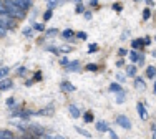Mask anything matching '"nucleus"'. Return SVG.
Instances as JSON below:
<instances>
[{
    "label": "nucleus",
    "instance_id": "f257e3e1",
    "mask_svg": "<svg viewBox=\"0 0 156 139\" xmlns=\"http://www.w3.org/2000/svg\"><path fill=\"white\" fill-rule=\"evenodd\" d=\"M0 12H7L10 17L18 18V20L25 18V10L17 5L15 0H3L2 5H0Z\"/></svg>",
    "mask_w": 156,
    "mask_h": 139
},
{
    "label": "nucleus",
    "instance_id": "f03ea898",
    "mask_svg": "<svg viewBox=\"0 0 156 139\" xmlns=\"http://www.w3.org/2000/svg\"><path fill=\"white\" fill-rule=\"evenodd\" d=\"M13 27V17H10L7 12H0V35H5L9 28Z\"/></svg>",
    "mask_w": 156,
    "mask_h": 139
},
{
    "label": "nucleus",
    "instance_id": "7ed1b4c3",
    "mask_svg": "<svg viewBox=\"0 0 156 139\" xmlns=\"http://www.w3.org/2000/svg\"><path fill=\"white\" fill-rule=\"evenodd\" d=\"M116 123L120 124L121 127H125V129H131V121H129V119L126 118L125 114H118V118H116Z\"/></svg>",
    "mask_w": 156,
    "mask_h": 139
},
{
    "label": "nucleus",
    "instance_id": "20e7f679",
    "mask_svg": "<svg viewBox=\"0 0 156 139\" xmlns=\"http://www.w3.org/2000/svg\"><path fill=\"white\" fill-rule=\"evenodd\" d=\"M55 113V109H53V106H47V108H43V109H38V111H35L33 114H38V116H51Z\"/></svg>",
    "mask_w": 156,
    "mask_h": 139
},
{
    "label": "nucleus",
    "instance_id": "39448f33",
    "mask_svg": "<svg viewBox=\"0 0 156 139\" xmlns=\"http://www.w3.org/2000/svg\"><path fill=\"white\" fill-rule=\"evenodd\" d=\"M68 111H70V114H72L75 119H78V118H80V114H81L76 104H70V106H68Z\"/></svg>",
    "mask_w": 156,
    "mask_h": 139
},
{
    "label": "nucleus",
    "instance_id": "423d86ee",
    "mask_svg": "<svg viewBox=\"0 0 156 139\" xmlns=\"http://www.w3.org/2000/svg\"><path fill=\"white\" fill-rule=\"evenodd\" d=\"M136 109H138V114H140V118L144 121V119L148 118V113H146V109H144V106L141 104V103H138V104H136Z\"/></svg>",
    "mask_w": 156,
    "mask_h": 139
},
{
    "label": "nucleus",
    "instance_id": "0eeeda50",
    "mask_svg": "<svg viewBox=\"0 0 156 139\" xmlns=\"http://www.w3.org/2000/svg\"><path fill=\"white\" fill-rule=\"evenodd\" d=\"M15 3H17L18 7H22L23 10H27V8H30L32 0H15Z\"/></svg>",
    "mask_w": 156,
    "mask_h": 139
},
{
    "label": "nucleus",
    "instance_id": "6e6552de",
    "mask_svg": "<svg viewBox=\"0 0 156 139\" xmlns=\"http://www.w3.org/2000/svg\"><path fill=\"white\" fill-rule=\"evenodd\" d=\"M12 86H13V83L10 81V80H5V78H2V83H0V90H2V91L9 90V88H12Z\"/></svg>",
    "mask_w": 156,
    "mask_h": 139
},
{
    "label": "nucleus",
    "instance_id": "1a4fd4ad",
    "mask_svg": "<svg viewBox=\"0 0 156 139\" xmlns=\"http://www.w3.org/2000/svg\"><path fill=\"white\" fill-rule=\"evenodd\" d=\"M65 68H66V71H78V70H80V63H78V61H72V63H68Z\"/></svg>",
    "mask_w": 156,
    "mask_h": 139
},
{
    "label": "nucleus",
    "instance_id": "9d476101",
    "mask_svg": "<svg viewBox=\"0 0 156 139\" xmlns=\"http://www.w3.org/2000/svg\"><path fill=\"white\" fill-rule=\"evenodd\" d=\"M62 90L68 91V93H73V91H75V86H73L70 81H63L62 83Z\"/></svg>",
    "mask_w": 156,
    "mask_h": 139
},
{
    "label": "nucleus",
    "instance_id": "9b49d317",
    "mask_svg": "<svg viewBox=\"0 0 156 139\" xmlns=\"http://www.w3.org/2000/svg\"><path fill=\"white\" fill-rule=\"evenodd\" d=\"M91 121H93V113H91V111H87V113L83 114V123L90 124Z\"/></svg>",
    "mask_w": 156,
    "mask_h": 139
},
{
    "label": "nucleus",
    "instance_id": "f8f14e48",
    "mask_svg": "<svg viewBox=\"0 0 156 139\" xmlns=\"http://www.w3.org/2000/svg\"><path fill=\"white\" fill-rule=\"evenodd\" d=\"M96 129L101 131V133L103 131H108V124H106L105 121H100V123H96Z\"/></svg>",
    "mask_w": 156,
    "mask_h": 139
},
{
    "label": "nucleus",
    "instance_id": "ddd939ff",
    "mask_svg": "<svg viewBox=\"0 0 156 139\" xmlns=\"http://www.w3.org/2000/svg\"><path fill=\"white\" fill-rule=\"evenodd\" d=\"M146 76H148V78H154V76H156V68L154 66H148Z\"/></svg>",
    "mask_w": 156,
    "mask_h": 139
},
{
    "label": "nucleus",
    "instance_id": "4468645a",
    "mask_svg": "<svg viewBox=\"0 0 156 139\" xmlns=\"http://www.w3.org/2000/svg\"><path fill=\"white\" fill-rule=\"evenodd\" d=\"M135 86L140 88V90H144V88H146V83H144L141 78H136V80H135Z\"/></svg>",
    "mask_w": 156,
    "mask_h": 139
},
{
    "label": "nucleus",
    "instance_id": "2eb2a0df",
    "mask_svg": "<svg viewBox=\"0 0 156 139\" xmlns=\"http://www.w3.org/2000/svg\"><path fill=\"white\" fill-rule=\"evenodd\" d=\"M126 75L128 76H135L136 75V66L135 65H129V66L126 68Z\"/></svg>",
    "mask_w": 156,
    "mask_h": 139
},
{
    "label": "nucleus",
    "instance_id": "dca6fc26",
    "mask_svg": "<svg viewBox=\"0 0 156 139\" xmlns=\"http://www.w3.org/2000/svg\"><path fill=\"white\" fill-rule=\"evenodd\" d=\"M125 100H126L125 93H123V91H118V93H116V103H125Z\"/></svg>",
    "mask_w": 156,
    "mask_h": 139
},
{
    "label": "nucleus",
    "instance_id": "f3484780",
    "mask_svg": "<svg viewBox=\"0 0 156 139\" xmlns=\"http://www.w3.org/2000/svg\"><path fill=\"white\" fill-rule=\"evenodd\" d=\"M0 137L2 139H12L13 134L10 133V131H2V133H0Z\"/></svg>",
    "mask_w": 156,
    "mask_h": 139
},
{
    "label": "nucleus",
    "instance_id": "a211bd4d",
    "mask_svg": "<svg viewBox=\"0 0 156 139\" xmlns=\"http://www.w3.org/2000/svg\"><path fill=\"white\" fill-rule=\"evenodd\" d=\"M110 91H115V93H118V91H121V86H120V83H113V85H110Z\"/></svg>",
    "mask_w": 156,
    "mask_h": 139
},
{
    "label": "nucleus",
    "instance_id": "6ab92c4d",
    "mask_svg": "<svg viewBox=\"0 0 156 139\" xmlns=\"http://www.w3.org/2000/svg\"><path fill=\"white\" fill-rule=\"evenodd\" d=\"M76 131H78V134H81V136H85V137H91V134L88 133V131L81 129V127H78V126H76Z\"/></svg>",
    "mask_w": 156,
    "mask_h": 139
},
{
    "label": "nucleus",
    "instance_id": "aec40b11",
    "mask_svg": "<svg viewBox=\"0 0 156 139\" xmlns=\"http://www.w3.org/2000/svg\"><path fill=\"white\" fill-rule=\"evenodd\" d=\"M85 70H87V71H96V70H98V66H96L95 63H88L87 66H85Z\"/></svg>",
    "mask_w": 156,
    "mask_h": 139
},
{
    "label": "nucleus",
    "instance_id": "412c9836",
    "mask_svg": "<svg viewBox=\"0 0 156 139\" xmlns=\"http://www.w3.org/2000/svg\"><path fill=\"white\" fill-rule=\"evenodd\" d=\"M58 3H60V0H48V8L53 10V7H57Z\"/></svg>",
    "mask_w": 156,
    "mask_h": 139
},
{
    "label": "nucleus",
    "instance_id": "4be33fe9",
    "mask_svg": "<svg viewBox=\"0 0 156 139\" xmlns=\"http://www.w3.org/2000/svg\"><path fill=\"white\" fill-rule=\"evenodd\" d=\"M63 38H66V40L73 38V32L72 30H65V32H63Z\"/></svg>",
    "mask_w": 156,
    "mask_h": 139
},
{
    "label": "nucleus",
    "instance_id": "5701e85b",
    "mask_svg": "<svg viewBox=\"0 0 156 139\" xmlns=\"http://www.w3.org/2000/svg\"><path fill=\"white\" fill-rule=\"evenodd\" d=\"M129 60H131V61H138L140 60V55L136 52H131V53H129Z\"/></svg>",
    "mask_w": 156,
    "mask_h": 139
},
{
    "label": "nucleus",
    "instance_id": "b1692460",
    "mask_svg": "<svg viewBox=\"0 0 156 139\" xmlns=\"http://www.w3.org/2000/svg\"><path fill=\"white\" fill-rule=\"evenodd\" d=\"M51 15H53V12H51V8H48L47 10V12H45V15H43V20H50V18H51Z\"/></svg>",
    "mask_w": 156,
    "mask_h": 139
},
{
    "label": "nucleus",
    "instance_id": "393cba45",
    "mask_svg": "<svg viewBox=\"0 0 156 139\" xmlns=\"http://www.w3.org/2000/svg\"><path fill=\"white\" fill-rule=\"evenodd\" d=\"M131 45H133V48H138V46H141V45H143V43H141V38L140 40H133Z\"/></svg>",
    "mask_w": 156,
    "mask_h": 139
},
{
    "label": "nucleus",
    "instance_id": "a878e982",
    "mask_svg": "<svg viewBox=\"0 0 156 139\" xmlns=\"http://www.w3.org/2000/svg\"><path fill=\"white\" fill-rule=\"evenodd\" d=\"M33 28H35L37 32H43V30H45V25H43V23H37Z\"/></svg>",
    "mask_w": 156,
    "mask_h": 139
},
{
    "label": "nucleus",
    "instance_id": "bb28decb",
    "mask_svg": "<svg viewBox=\"0 0 156 139\" xmlns=\"http://www.w3.org/2000/svg\"><path fill=\"white\" fill-rule=\"evenodd\" d=\"M9 71H10V70L7 68V66H2V73H0V76H2V78H5V76L9 75Z\"/></svg>",
    "mask_w": 156,
    "mask_h": 139
},
{
    "label": "nucleus",
    "instance_id": "cd10ccee",
    "mask_svg": "<svg viewBox=\"0 0 156 139\" xmlns=\"http://www.w3.org/2000/svg\"><path fill=\"white\" fill-rule=\"evenodd\" d=\"M116 81H118V83H123V81H125V75H121V73H116Z\"/></svg>",
    "mask_w": 156,
    "mask_h": 139
},
{
    "label": "nucleus",
    "instance_id": "c85d7f7f",
    "mask_svg": "<svg viewBox=\"0 0 156 139\" xmlns=\"http://www.w3.org/2000/svg\"><path fill=\"white\" fill-rule=\"evenodd\" d=\"M151 17V12H150V10H144V12H143V20H148V18H150Z\"/></svg>",
    "mask_w": 156,
    "mask_h": 139
},
{
    "label": "nucleus",
    "instance_id": "c756f323",
    "mask_svg": "<svg viewBox=\"0 0 156 139\" xmlns=\"http://www.w3.org/2000/svg\"><path fill=\"white\" fill-rule=\"evenodd\" d=\"M106 133H108V136H110L111 139H116V137H118V134L115 133V131H111V129H108V131H106Z\"/></svg>",
    "mask_w": 156,
    "mask_h": 139
},
{
    "label": "nucleus",
    "instance_id": "7c9ffc66",
    "mask_svg": "<svg viewBox=\"0 0 156 139\" xmlns=\"http://www.w3.org/2000/svg\"><path fill=\"white\" fill-rule=\"evenodd\" d=\"M72 50H73L72 46H62L60 52H62V53H68V52H72Z\"/></svg>",
    "mask_w": 156,
    "mask_h": 139
},
{
    "label": "nucleus",
    "instance_id": "2f4dec72",
    "mask_svg": "<svg viewBox=\"0 0 156 139\" xmlns=\"http://www.w3.org/2000/svg\"><path fill=\"white\" fill-rule=\"evenodd\" d=\"M76 36H78L80 40H87V33H85V32H78Z\"/></svg>",
    "mask_w": 156,
    "mask_h": 139
},
{
    "label": "nucleus",
    "instance_id": "473e14b6",
    "mask_svg": "<svg viewBox=\"0 0 156 139\" xmlns=\"http://www.w3.org/2000/svg\"><path fill=\"white\" fill-rule=\"evenodd\" d=\"M141 43H143V45H150V43H151V38H150V36H146V38H141Z\"/></svg>",
    "mask_w": 156,
    "mask_h": 139
},
{
    "label": "nucleus",
    "instance_id": "72a5a7b5",
    "mask_svg": "<svg viewBox=\"0 0 156 139\" xmlns=\"http://www.w3.org/2000/svg\"><path fill=\"white\" fill-rule=\"evenodd\" d=\"M7 106H10V108L15 106V100H13V98H9V100H7Z\"/></svg>",
    "mask_w": 156,
    "mask_h": 139
},
{
    "label": "nucleus",
    "instance_id": "f704fd0d",
    "mask_svg": "<svg viewBox=\"0 0 156 139\" xmlns=\"http://www.w3.org/2000/svg\"><path fill=\"white\" fill-rule=\"evenodd\" d=\"M60 63L63 65V66H66V65H68V58H66V56H63L62 60H60Z\"/></svg>",
    "mask_w": 156,
    "mask_h": 139
},
{
    "label": "nucleus",
    "instance_id": "c9c22d12",
    "mask_svg": "<svg viewBox=\"0 0 156 139\" xmlns=\"http://www.w3.org/2000/svg\"><path fill=\"white\" fill-rule=\"evenodd\" d=\"M81 12H83V5L78 3V5H76V13H81Z\"/></svg>",
    "mask_w": 156,
    "mask_h": 139
},
{
    "label": "nucleus",
    "instance_id": "e433bc0d",
    "mask_svg": "<svg viewBox=\"0 0 156 139\" xmlns=\"http://www.w3.org/2000/svg\"><path fill=\"white\" fill-rule=\"evenodd\" d=\"M118 53H120V56H126V50L125 48H120V50H118Z\"/></svg>",
    "mask_w": 156,
    "mask_h": 139
},
{
    "label": "nucleus",
    "instance_id": "4c0bfd02",
    "mask_svg": "<svg viewBox=\"0 0 156 139\" xmlns=\"http://www.w3.org/2000/svg\"><path fill=\"white\" fill-rule=\"evenodd\" d=\"M47 35H57V30H55V28H51V30L47 32Z\"/></svg>",
    "mask_w": 156,
    "mask_h": 139
},
{
    "label": "nucleus",
    "instance_id": "58836bf2",
    "mask_svg": "<svg viewBox=\"0 0 156 139\" xmlns=\"http://www.w3.org/2000/svg\"><path fill=\"white\" fill-rule=\"evenodd\" d=\"M85 18H87V20H91V12H85Z\"/></svg>",
    "mask_w": 156,
    "mask_h": 139
},
{
    "label": "nucleus",
    "instance_id": "ea45409f",
    "mask_svg": "<svg viewBox=\"0 0 156 139\" xmlns=\"http://www.w3.org/2000/svg\"><path fill=\"white\" fill-rule=\"evenodd\" d=\"M23 35L30 36V35H32V30H30V28H27V30H23Z\"/></svg>",
    "mask_w": 156,
    "mask_h": 139
},
{
    "label": "nucleus",
    "instance_id": "a19ab883",
    "mask_svg": "<svg viewBox=\"0 0 156 139\" xmlns=\"http://www.w3.org/2000/svg\"><path fill=\"white\" fill-rule=\"evenodd\" d=\"M96 50H98V46H96V45H91V46H90V53H91V52H96Z\"/></svg>",
    "mask_w": 156,
    "mask_h": 139
},
{
    "label": "nucleus",
    "instance_id": "79ce46f5",
    "mask_svg": "<svg viewBox=\"0 0 156 139\" xmlns=\"http://www.w3.org/2000/svg\"><path fill=\"white\" fill-rule=\"evenodd\" d=\"M90 5H93V7H96V5H98V0H90Z\"/></svg>",
    "mask_w": 156,
    "mask_h": 139
},
{
    "label": "nucleus",
    "instance_id": "37998d69",
    "mask_svg": "<svg viewBox=\"0 0 156 139\" xmlns=\"http://www.w3.org/2000/svg\"><path fill=\"white\" fill-rule=\"evenodd\" d=\"M146 3H148V5H153L154 2H153V0H146Z\"/></svg>",
    "mask_w": 156,
    "mask_h": 139
},
{
    "label": "nucleus",
    "instance_id": "c03bdc74",
    "mask_svg": "<svg viewBox=\"0 0 156 139\" xmlns=\"http://www.w3.org/2000/svg\"><path fill=\"white\" fill-rule=\"evenodd\" d=\"M73 2H75V3H81V0H73Z\"/></svg>",
    "mask_w": 156,
    "mask_h": 139
},
{
    "label": "nucleus",
    "instance_id": "a18cd8bd",
    "mask_svg": "<svg viewBox=\"0 0 156 139\" xmlns=\"http://www.w3.org/2000/svg\"><path fill=\"white\" fill-rule=\"evenodd\" d=\"M153 90H154V94H156V81H154V88H153Z\"/></svg>",
    "mask_w": 156,
    "mask_h": 139
},
{
    "label": "nucleus",
    "instance_id": "49530a36",
    "mask_svg": "<svg viewBox=\"0 0 156 139\" xmlns=\"http://www.w3.org/2000/svg\"><path fill=\"white\" fill-rule=\"evenodd\" d=\"M136 2H143V0H136Z\"/></svg>",
    "mask_w": 156,
    "mask_h": 139
}]
</instances>
